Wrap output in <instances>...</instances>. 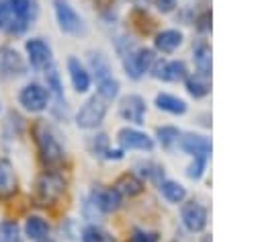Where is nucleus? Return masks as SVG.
<instances>
[{
    "label": "nucleus",
    "instance_id": "1",
    "mask_svg": "<svg viewBox=\"0 0 262 242\" xmlns=\"http://www.w3.org/2000/svg\"><path fill=\"white\" fill-rule=\"evenodd\" d=\"M33 133H35V142H37V148H39L41 162L49 168L59 166L63 162V148L59 146L57 137L49 131V127L45 123H37Z\"/></svg>",
    "mask_w": 262,
    "mask_h": 242
},
{
    "label": "nucleus",
    "instance_id": "2",
    "mask_svg": "<svg viewBox=\"0 0 262 242\" xmlns=\"http://www.w3.org/2000/svg\"><path fill=\"white\" fill-rule=\"evenodd\" d=\"M66 191V180L59 172H43L39 178H37V185H35V199L39 205H53L59 201V197L63 195Z\"/></svg>",
    "mask_w": 262,
    "mask_h": 242
},
{
    "label": "nucleus",
    "instance_id": "3",
    "mask_svg": "<svg viewBox=\"0 0 262 242\" xmlns=\"http://www.w3.org/2000/svg\"><path fill=\"white\" fill-rule=\"evenodd\" d=\"M106 109H108V105H106L104 98H100L98 94L90 96V98L80 107V111H78V115H76L78 127H82V129H96V127L104 121Z\"/></svg>",
    "mask_w": 262,
    "mask_h": 242
},
{
    "label": "nucleus",
    "instance_id": "4",
    "mask_svg": "<svg viewBox=\"0 0 262 242\" xmlns=\"http://www.w3.org/2000/svg\"><path fill=\"white\" fill-rule=\"evenodd\" d=\"M156 62V55L151 49H145V47H139V49H133V51H127L123 53V68H125V74L133 80H139L145 72H149L151 64Z\"/></svg>",
    "mask_w": 262,
    "mask_h": 242
},
{
    "label": "nucleus",
    "instance_id": "5",
    "mask_svg": "<svg viewBox=\"0 0 262 242\" xmlns=\"http://www.w3.org/2000/svg\"><path fill=\"white\" fill-rule=\"evenodd\" d=\"M149 72L154 78L164 82H184V78L188 76L186 62L182 59H156Z\"/></svg>",
    "mask_w": 262,
    "mask_h": 242
},
{
    "label": "nucleus",
    "instance_id": "6",
    "mask_svg": "<svg viewBox=\"0 0 262 242\" xmlns=\"http://www.w3.org/2000/svg\"><path fill=\"white\" fill-rule=\"evenodd\" d=\"M180 219H182V226L188 232L199 234V232H203L207 228L209 211L201 201H186L182 205V209H180Z\"/></svg>",
    "mask_w": 262,
    "mask_h": 242
},
{
    "label": "nucleus",
    "instance_id": "7",
    "mask_svg": "<svg viewBox=\"0 0 262 242\" xmlns=\"http://www.w3.org/2000/svg\"><path fill=\"white\" fill-rule=\"evenodd\" d=\"M53 8H55V18L59 23V29L63 33L76 35L84 29V23H82L80 14L74 10V6H70L68 0H53Z\"/></svg>",
    "mask_w": 262,
    "mask_h": 242
},
{
    "label": "nucleus",
    "instance_id": "8",
    "mask_svg": "<svg viewBox=\"0 0 262 242\" xmlns=\"http://www.w3.org/2000/svg\"><path fill=\"white\" fill-rule=\"evenodd\" d=\"M8 10H10V23L8 29L12 33H20L27 29L35 8H33V0H6Z\"/></svg>",
    "mask_w": 262,
    "mask_h": 242
},
{
    "label": "nucleus",
    "instance_id": "9",
    "mask_svg": "<svg viewBox=\"0 0 262 242\" xmlns=\"http://www.w3.org/2000/svg\"><path fill=\"white\" fill-rule=\"evenodd\" d=\"M47 100H49V90L43 88V86L37 84V82L27 84V86L20 90V94H18V103H20L27 111H31V113L43 111V109L47 107Z\"/></svg>",
    "mask_w": 262,
    "mask_h": 242
},
{
    "label": "nucleus",
    "instance_id": "10",
    "mask_svg": "<svg viewBox=\"0 0 262 242\" xmlns=\"http://www.w3.org/2000/svg\"><path fill=\"white\" fill-rule=\"evenodd\" d=\"M117 139H119L121 150H141V152H151L154 150V139L147 133H143L139 129H133V127H123L117 133Z\"/></svg>",
    "mask_w": 262,
    "mask_h": 242
},
{
    "label": "nucleus",
    "instance_id": "11",
    "mask_svg": "<svg viewBox=\"0 0 262 242\" xmlns=\"http://www.w3.org/2000/svg\"><path fill=\"white\" fill-rule=\"evenodd\" d=\"M119 115L123 121L141 125L145 121V100L139 94H127L119 103Z\"/></svg>",
    "mask_w": 262,
    "mask_h": 242
},
{
    "label": "nucleus",
    "instance_id": "12",
    "mask_svg": "<svg viewBox=\"0 0 262 242\" xmlns=\"http://www.w3.org/2000/svg\"><path fill=\"white\" fill-rule=\"evenodd\" d=\"M180 148L182 152H186L190 158H209L211 154V139L207 135L201 133H186L184 137H180Z\"/></svg>",
    "mask_w": 262,
    "mask_h": 242
},
{
    "label": "nucleus",
    "instance_id": "13",
    "mask_svg": "<svg viewBox=\"0 0 262 242\" xmlns=\"http://www.w3.org/2000/svg\"><path fill=\"white\" fill-rule=\"evenodd\" d=\"M25 49H27V55H29V62L33 68L43 70L51 64V47L43 39H39V37L29 39L25 43Z\"/></svg>",
    "mask_w": 262,
    "mask_h": 242
},
{
    "label": "nucleus",
    "instance_id": "14",
    "mask_svg": "<svg viewBox=\"0 0 262 242\" xmlns=\"http://www.w3.org/2000/svg\"><path fill=\"white\" fill-rule=\"evenodd\" d=\"M18 74H25V62L18 55V51L8 47V45L0 47V76L2 78H12V76H18Z\"/></svg>",
    "mask_w": 262,
    "mask_h": 242
},
{
    "label": "nucleus",
    "instance_id": "15",
    "mask_svg": "<svg viewBox=\"0 0 262 242\" xmlns=\"http://www.w3.org/2000/svg\"><path fill=\"white\" fill-rule=\"evenodd\" d=\"M90 203L102 211V213H111V211H117L121 207V195L115 191V187L111 189H104V187H98L92 191L90 195Z\"/></svg>",
    "mask_w": 262,
    "mask_h": 242
},
{
    "label": "nucleus",
    "instance_id": "16",
    "mask_svg": "<svg viewBox=\"0 0 262 242\" xmlns=\"http://www.w3.org/2000/svg\"><path fill=\"white\" fill-rule=\"evenodd\" d=\"M182 43H184V35L178 29H164L154 37V47L160 53H174Z\"/></svg>",
    "mask_w": 262,
    "mask_h": 242
},
{
    "label": "nucleus",
    "instance_id": "17",
    "mask_svg": "<svg viewBox=\"0 0 262 242\" xmlns=\"http://www.w3.org/2000/svg\"><path fill=\"white\" fill-rule=\"evenodd\" d=\"M68 72H70V80H72V86L76 92H88L90 90V84H92L90 72L84 68V64L78 57L68 59Z\"/></svg>",
    "mask_w": 262,
    "mask_h": 242
},
{
    "label": "nucleus",
    "instance_id": "18",
    "mask_svg": "<svg viewBox=\"0 0 262 242\" xmlns=\"http://www.w3.org/2000/svg\"><path fill=\"white\" fill-rule=\"evenodd\" d=\"M192 62L199 74L211 76V45L205 39H196L192 45Z\"/></svg>",
    "mask_w": 262,
    "mask_h": 242
},
{
    "label": "nucleus",
    "instance_id": "19",
    "mask_svg": "<svg viewBox=\"0 0 262 242\" xmlns=\"http://www.w3.org/2000/svg\"><path fill=\"white\" fill-rule=\"evenodd\" d=\"M156 107L168 115H184L188 111V105L184 98L170 94V92H160L156 94Z\"/></svg>",
    "mask_w": 262,
    "mask_h": 242
},
{
    "label": "nucleus",
    "instance_id": "20",
    "mask_svg": "<svg viewBox=\"0 0 262 242\" xmlns=\"http://www.w3.org/2000/svg\"><path fill=\"white\" fill-rule=\"evenodd\" d=\"M211 76H205V74H188L184 78V86H186V92L192 96V98H203L211 92Z\"/></svg>",
    "mask_w": 262,
    "mask_h": 242
},
{
    "label": "nucleus",
    "instance_id": "21",
    "mask_svg": "<svg viewBox=\"0 0 262 242\" xmlns=\"http://www.w3.org/2000/svg\"><path fill=\"white\" fill-rule=\"evenodd\" d=\"M158 189L162 193V197L168 201V203H182L186 199V189L178 183V180H172V178H162L158 183Z\"/></svg>",
    "mask_w": 262,
    "mask_h": 242
},
{
    "label": "nucleus",
    "instance_id": "22",
    "mask_svg": "<svg viewBox=\"0 0 262 242\" xmlns=\"http://www.w3.org/2000/svg\"><path fill=\"white\" fill-rule=\"evenodd\" d=\"M115 191H117L121 197H135V195H139V193L143 191V180L137 178L135 174H129V172H127V174H123V176L117 178Z\"/></svg>",
    "mask_w": 262,
    "mask_h": 242
},
{
    "label": "nucleus",
    "instance_id": "23",
    "mask_svg": "<svg viewBox=\"0 0 262 242\" xmlns=\"http://www.w3.org/2000/svg\"><path fill=\"white\" fill-rule=\"evenodd\" d=\"M25 234H27V238L37 240V242L45 240L49 234V224L39 215H29L25 221Z\"/></svg>",
    "mask_w": 262,
    "mask_h": 242
},
{
    "label": "nucleus",
    "instance_id": "24",
    "mask_svg": "<svg viewBox=\"0 0 262 242\" xmlns=\"http://www.w3.org/2000/svg\"><path fill=\"white\" fill-rule=\"evenodd\" d=\"M82 242H117V240L104 228H100L96 224H90L82 230Z\"/></svg>",
    "mask_w": 262,
    "mask_h": 242
},
{
    "label": "nucleus",
    "instance_id": "25",
    "mask_svg": "<svg viewBox=\"0 0 262 242\" xmlns=\"http://www.w3.org/2000/svg\"><path fill=\"white\" fill-rule=\"evenodd\" d=\"M156 137L164 148H172L180 142V129L174 125H162L156 129Z\"/></svg>",
    "mask_w": 262,
    "mask_h": 242
},
{
    "label": "nucleus",
    "instance_id": "26",
    "mask_svg": "<svg viewBox=\"0 0 262 242\" xmlns=\"http://www.w3.org/2000/svg\"><path fill=\"white\" fill-rule=\"evenodd\" d=\"M119 82L113 78V76H108V78H104V80H100L98 82V88H96V94L100 96V98H104L106 103H111L113 98H117V94H119Z\"/></svg>",
    "mask_w": 262,
    "mask_h": 242
},
{
    "label": "nucleus",
    "instance_id": "27",
    "mask_svg": "<svg viewBox=\"0 0 262 242\" xmlns=\"http://www.w3.org/2000/svg\"><path fill=\"white\" fill-rule=\"evenodd\" d=\"M90 66H92V72H94V76H96V82H100V80L113 76V74H111V68H108V62H106L100 53H92V55H90Z\"/></svg>",
    "mask_w": 262,
    "mask_h": 242
},
{
    "label": "nucleus",
    "instance_id": "28",
    "mask_svg": "<svg viewBox=\"0 0 262 242\" xmlns=\"http://www.w3.org/2000/svg\"><path fill=\"white\" fill-rule=\"evenodd\" d=\"M137 170L139 174L145 178V180H156L160 183L164 178V168L160 164H154V162H139L137 164Z\"/></svg>",
    "mask_w": 262,
    "mask_h": 242
},
{
    "label": "nucleus",
    "instance_id": "29",
    "mask_svg": "<svg viewBox=\"0 0 262 242\" xmlns=\"http://www.w3.org/2000/svg\"><path fill=\"white\" fill-rule=\"evenodd\" d=\"M14 189V172L6 160L0 162V193L6 195Z\"/></svg>",
    "mask_w": 262,
    "mask_h": 242
},
{
    "label": "nucleus",
    "instance_id": "30",
    "mask_svg": "<svg viewBox=\"0 0 262 242\" xmlns=\"http://www.w3.org/2000/svg\"><path fill=\"white\" fill-rule=\"evenodd\" d=\"M0 242H20L16 221L6 219V221L0 224Z\"/></svg>",
    "mask_w": 262,
    "mask_h": 242
},
{
    "label": "nucleus",
    "instance_id": "31",
    "mask_svg": "<svg viewBox=\"0 0 262 242\" xmlns=\"http://www.w3.org/2000/svg\"><path fill=\"white\" fill-rule=\"evenodd\" d=\"M45 80H47V88H51V92L57 96V100H61V96H63V86H61V80H59V74H57V70L55 68H49L47 72H45Z\"/></svg>",
    "mask_w": 262,
    "mask_h": 242
},
{
    "label": "nucleus",
    "instance_id": "32",
    "mask_svg": "<svg viewBox=\"0 0 262 242\" xmlns=\"http://www.w3.org/2000/svg\"><path fill=\"white\" fill-rule=\"evenodd\" d=\"M207 160L209 158H192L190 166L186 168V176L192 178V180H199L205 174V170H207Z\"/></svg>",
    "mask_w": 262,
    "mask_h": 242
},
{
    "label": "nucleus",
    "instance_id": "33",
    "mask_svg": "<svg viewBox=\"0 0 262 242\" xmlns=\"http://www.w3.org/2000/svg\"><path fill=\"white\" fill-rule=\"evenodd\" d=\"M108 137L104 135V133H96L92 139H90V150H92V154L96 156H104L106 152H108Z\"/></svg>",
    "mask_w": 262,
    "mask_h": 242
},
{
    "label": "nucleus",
    "instance_id": "34",
    "mask_svg": "<svg viewBox=\"0 0 262 242\" xmlns=\"http://www.w3.org/2000/svg\"><path fill=\"white\" fill-rule=\"evenodd\" d=\"M10 23V10H8V4L6 0H0V29L8 27Z\"/></svg>",
    "mask_w": 262,
    "mask_h": 242
},
{
    "label": "nucleus",
    "instance_id": "35",
    "mask_svg": "<svg viewBox=\"0 0 262 242\" xmlns=\"http://www.w3.org/2000/svg\"><path fill=\"white\" fill-rule=\"evenodd\" d=\"M209 21H211V14H209V10H207V12H203V14L196 18V29H199V31H203V33L211 31V25H209Z\"/></svg>",
    "mask_w": 262,
    "mask_h": 242
},
{
    "label": "nucleus",
    "instance_id": "36",
    "mask_svg": "<svg viewBox=\"0 0 262 242\" xmlns=\"http://www.w3.org/2000/svg\"><path fill=\"white\" fill-rule=\"evenodd\" d=\"M156 6L160 12H172L176 8V0H156Z\"/></svg>",
    "mask_w": 262,
    "mask_h": 242
},
{
    "label": "nucleus",
    "instance_id": "37",
    "mask_svg": "<svg viewBox=\"0 0 262 242\" xmlns=\"http://www.w3.org/2000/svg\"><path fill=\"white\" fill-rule=\"evenodd\" d=\"M104 158H108V160H121L123 158V150H111L108 148V152L104 154Z\"/></svg>",
    "mask_w": 262,
    "mask_h": 242
},
{
    "label": "nucleus",
    "instance_id": "38",
    "mask_svg": "<svg viewBox=\"0 0 262 242\" xmlns=\"http://www.w3.org/2000/svg\"><path fill=\"white\" fill-rule=\"evenodd\" d=\"M39 242H51V240H39Z\"/></svg>",
    "mask_w": 262,
    "mask_h": 242
},
{
    "label": "nucleus",
    "instance_id": "39",
    "mask_svg": "<svg viewBox=\"0 0 262 242\" xmlns=\"http://www.w3.org/2000/svg\"><path fill=\"white\" fill-rule=\"evenodd\" d=\"M129 242H133V240H129Z\"/></svg>",
    "mask_w": 262,
    "mask_h": 242
}]
</instances>
